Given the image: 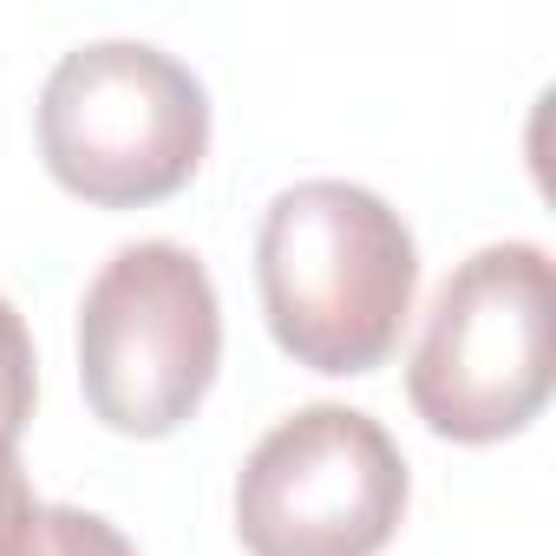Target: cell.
Returning a JSON list of instances; mask_svg holds the SVG:
<instances>
[{"label":"cell","instance_id":"cell-5","mask_svg":"<svg viewBox=\"0 0 556 556\" xmlns=\"http://www.w3.org/2000/svg\"><path fill=\"white\" fill-rule=\"evenodd\" d=\"M406 458L361 406H302L268 426L236 471L249 556H380L406 517Z\"/></svg>","mask_w":556,"mask_h":556},{"label":"cell","instance_id":"cell-4","mask_svg":"<svg viewBox=\"0 0 556 556\" xmlns=\"http://www.w3.org/2000/svg\"><path fill=\"white\" fill-rule=\"evenodd\" d=\"M223 367V308L184 242H125L79 302V387L125 439L177 432Z\"/></svg>","mask_w":556,"mask_h":556},{"label":"cell","instance_id":"cell-3","mask_svg":"<svg viewBox=\"0 0 556 556\" xmlns=\"http://www.w3.org/2000/svg\"><path fill=\"white\" fill-rule=\"evenodd\" d=\"M549 255L484 242L432 295L406 367L413 413L452 445H497L549 406Z\"/></svg>","mask_w":556,"mask_h":556},{"label":"cell","instance_id":"cell-6","mask_svg":"<svg viewBox=\"0 0 556 556\" xmlns=\"http://www.w3.org/2000/svg\"><path fill=\"white\" fill-rule=\"evenodd\" d=\"M0 556H138L118 523L79 504H47L14 445H0Z\"/></svg>","mask_w":556,"mask_h":556},{"label":"cell","instance_id":"cell-2","mask_svg":"<svg viewBox=\"0 0 556 556\" xmlns=\"http://www.w3.org/2000/svg\"><path fill=\"white\" fill-rule=\"evenodd\" d=\"M210 151L203 79L151 40H86L40 86L47 170L99 203L144 210L177 197Z\"/></svg>","mask_w":556,"mask_h":556},{"label":"cell","instance_id":"cell-1","mask_svg":"<svg viewBox=\"0 0 556 556\" xmlns=\"http://www.w3.org/2000/svg\"><path fill=\"white\" fill-rule=\"evenodd\" d=\"M255 289L275 348L295 367L374 374L413 315L419 249L380 190L308 177L262 210Z\"/></svg>","mask_w":556,"mask_h":556},{"label":"cell","instance_id":"cell-7","mask_svg":"<svg viewBox=\"0 0 556 556\" xmlns=\"http://www.w3.org/2000/svg\"><path fill=\"white\" fill-rule=\"evenodd\" d=\"M34 334L21 321V308L0 295V445H21L27 419H34V393H40V374H34Z\"/></svg>","mask_w":556,"mask_h":556}]
</instances>
